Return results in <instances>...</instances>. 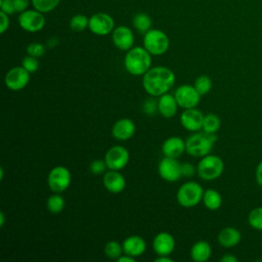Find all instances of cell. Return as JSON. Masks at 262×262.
Listing matches in <instances>:
<instances>
[{
  "label": "cell",
  "mask_w": 262,
  "mask_h": 262,
  "mask_svg": "<svg viewBox=\"0 0 262 262\" xmlns=\"http://www.w3.org/2000/svg\"><path fill=\"white\" fill-rule=\"evenodd\" d=\"M176 76L171 69L157 66L151 67L142 76V87L148 95L159 97L168 93L174 86Z\"/></svg>",
  "instance_id": "cell-1"
},
{
  "label": "cell",
  "mask_w": 262,
  "mask_h": 262,
  "mask_svg": "<svg viewBox=\"0 0 262 262\" xmlns=\"http://www.w3.org/2000/svg\"><path fill=\"white\" fill-rule=\"evenodd\" d=\"M124 68L132 76H143L151 68V54L143 46H133L126 51Z\"/></svg>",
  "instance_id": "cell-2"
},
{
  "label": "cell",
  "mask_w": 262,
  "mask_h": 262,
  "mask_svg": "<svg viewBox=\"0 0 262 262\" xmlns=\"http://www.w3.org/2000/svg\"><path fill=\"white\" fill-rule=\"evenodd\" d=\"M216 141V134L205 131L193 132L185 140L186 152L194 158H203L211 152Z\"/></svg>",
  "instance_id": "cell-3"
},
{
  "label": "cell",
  "mask_w": 262,
  "mask_h": 262,
  "mask_svg": "<svg viewBox=\"0 0 262 262\" xmlns=\"http://www.w3.org/2000/svg\"><path fill=\"white\" fill-rule=\"evenodd\" d=\"M203 186L195 181H186L180 185L176 192L177 203L186 209L198 206L204 195Z\"/></svg>",
  "instance_id": "cell-4"
},
{
  "label": "cell",
  "mask_w": 262,
  "mask_h": 262,
  "mask_svg": "<svg viewBox=\"0 0 262 262\" xmlns=\"http://www.w3.org/2000/svg\"><path fill=\"white\" fill-rule=\"evenodd\" d=\"M224 170L223 160L216 155H207L201 158L196 166L199 177L205 181H212L219 178Z\"/></svg>",
  "instance_id": "cell-5"
},
{
  "label": "cell",
  "mask_w": 262,
  "mask_h": 262,
  "mask_svg": "<svg viewBox=\"0 0 262 262\" xmlns=\"http://www.w3.org/2000/svg\"><path fill=\"white\" fill-rule=\"evenodd\" d=\"M143 47L151 55H163L170 47L169 37L159 29H150L143 35Z\"/></svg>",
  "instance_id": "cell-6"
},
{
  "label": "cell",
  "mask_w": 262,
  "mask_h": 262,
  "mask_svg": "<svg viewBox=\"0 0 262 262\" xmlns=\"http://www.w3.org/2000/svg\"><path fill=\"white\" fill-rule=\"evenodd\" d=\"M72 182V173L66 166L53 167L47 176V184L51 191L61 193L66 191Z\"/></svg>",
  "instance_id": "cell-7"
},
{
  "label": "cell",
  "mask_w": 262,
  "mask_h": 262,
  "mask_svg": "<svg viewBox=\"0 0 262 262\" xmlns=\"http://www.w3.org/2000/svg\"><path fill=\"white\" fill-rule=\"evenodd\" d=\"M44 13L37 9H27L19 13L18 25L19 27L29 33L40 32L45 27Z\"/></svg>",
  "instance_id": "cell-8"
},
{
  "label": "cell",
  "mask_w": 262,
  "mask_h": 262,
  "mask_svg": "<svg viewBox=\"0 0 262 262\" xmlns=\"http://www.w3.org/2000/svg\"><path fill=\"white\" fill-rule=\"evenodd\" d=\"M31 80V73L23 66L11 68L4 77V84L6 88L11 91H20L25 89Z\"/></svg>",
  "instance_id": "cell-9"
},
{
  "label": "cell",
  "mask_w": 262,
  "mask_h": 262,
  "mask_svg": "<svg viewBox=\"0 0 262 262\" xmlns=\"http://www.w3.org/2000/svg\"><path fill=\"white\" fill-rule=\"evenodd\" d=\"M103 159L106 163L107 169L120 171L128 165L130 161V154L125 146L114 145L106 150Z\"/></svg>",
  "instance_id": "cell-10"
},
{
  "label": "cell",
  "mask_w": 262,
  "mask_h": 262,
  "mask_svg": "<svg viewBox=\"0 0 262 262\" xmlns=\"http://www.w3.org/2000/svg\"><path fill=\"white\" fill-rule=\"evenodd\" d=\"M113 16L106 12H96L89 17V27L91 33L97 36H106L112 34L115 29Z\"/></svg>",
  "instance_id": "cell-11"
},
{
  "label": "cell",
  "mask_w": 262,
  "mask_h": 262,
  "mask_svg": "<svg viewBox=\"0 0 262 262\" xmlns=\"http://www.w3.org/2000/svg\"><path fill=\"white\" fill-rule=\"evenodd\" d=\"M174 96L178 102L179 107L186 110L196 107L201 101V94L196 91L193 85L183 84L176 88Z\"/></svg>",
  "instance_id": "cell-12"
},
{
  "label": "cell",
  "mask_w": 262,
  "mask_h": 262,
  "mask_svg": "<svg viewBox=\"0 0 262 262\" xmlns=\"http://www.w3.org/2000/svg\"><path fill=\"white\" fill-rule=\"evenodd\" d=\"M158 173L162 179L167 182L178 181L181 175V163L178 159L164 157L158 165Z\"/></svg>",
  "instance_id": "cell-13"
},
{
  "label": "cell",
  "mask_w": 262,
  "mask_h": 262,
  "mask_svg": "<svg viewBox=\"0 0 262 262\" xmlns=\"http://www.w3.org/2000/svg\"><path fill=\"white\" fill-rule=\"evenodd\" d=\"M112 41L118 49L128 51L134 46L135 38L132 30L129 27L118 26L112 32Z\"/></svg>",
  "instance_id": "cell-14"
},
{
  "label": "cell",
  "mask_w": 262,
  "mask_h": 262,
  "mask_svg": "<svg viewBox=\"0 0 262 262\" xmlns=\"http://www.w3.org/2000/svg\"><path fill=\"white\" fill-rule=\"evenodd\" d=\"M205 115L196 107L186 108L180 115L181 126L190 132H196L202 130Z\"/></svg>",
  "instance_id": "cell-15"
},
{
  "label": "cell",
  "mask_w": 262,
  "mask_h": 262,
  "mask_svg": "<svg viewBox=\"0 0 262 262\" xmlns=\"http://www.w3.org/2000/svg\"><path fill=\"white\" fill-rule=\"evenodd\" d=\"M176 242L174 236L166 231L159 232L152 239V250L158 256H170L175 250Z\"/></svg>",
  "instance_id": "cell-16"
},
{
  "label": "cell",
  "mask_w": 262,
  "mask_h": 262,
  "mask_svg": "<svg viewBox=\"0 0 262 262\" xmlns=\"http://www.w3.org/2000/svg\"><path fill=\"white\" fill-rule=\"evenodd\" d=\"M136 131L135 123L129 118H122L116 121L112 127V136L119 141H126L133 137Z\"/></svg>",
  "instance_id": "cell-17"
},
{
  "label": "cell",
  "mask_w": 262,
  "mask_h": 262,
  "mask_svg": "<svg viewBox=\"0 0 262 262\" xmlns=\"http://www.w3.org/2000/svg\"><path fill=\"white\" fill-rule=\"evenodd\" d=\"M102 184L111 193H120L126 187V179L118 170H110L102 175Z\"/></svg>",
  "instance_id": "cell-18"
},
{
  "label": "cell",
  "mask_w": 262,
  "mask_h": 262,
  "mask_svg": "<svg viewBox=\"0 0 262 262\" xmlns=\"http://www.w3.org/2000/svg\"><path fill=\"white\" fill-rule=\"evenodd\" d=\"M186 151L185 140L179 136H170L162 144V154L164 157L178 159Z\"/></svg>",
  "instance_id": "cell-19"
},
{
  "label": "cell",
  "mask_w": 262,
  "mask_h": 262,
  "mask_svg": "<svg viewBox=\"0 0 262 262\" xmlns=\"http://www.w3.org/2000/svg\"><path fill=\"white\" fill-rule=\"evenodd\" d=\"M122 245H123L124 253L129 256H132L134 258H137V257L143 255L146 250L145 239L142 236L137 235V234L127 236L123 241Z\"/></svg>",
  "instance_id": "cell-20"
},
{
  "label": "cell",
  "mask_w": 262,
  "mask_h": 262,
  "mask_svg": "<svg viewBox=\"0 0 262 262\" xmlns=\"http://www.w3.org/2000/svg\"><path fill=\"white\" fill-rule=\"evenodd\" d=\"M178 102L174 96V94H170L165 93L161 96H159L158 98V112L159 114L166 118V119H170L175 117V115L177 114L178 111Z\"/></svg>",
  "instance_id": "cell-21"
},
{
  "label": "cell",
  "mask_w": 262,
  "mask_h": 262,
  "mask_svg": "<svg viewBox=\"0 0 262 262\" xmlns=\"http://www.w3.org/2000/svg\"><path fill=\"white\" fill-rule=\"evenodd\" d=\"M242 234L239 230L232 226H226L222 228L217 236V241L222 248L231 249L239 244Z\"/></svg>",
  "instance_id": "cell-22"
},
{
  "label": "cell",
  "mask_w": 262,
  "mask_h": 262,
  "mask_svg": "<svg viewBox=\"0 0 262 262\" xmlns=\"http://www.w3.org/2000/svg\"><path fill=\"white\" fill-rule=\"evenodd\" d=\"M189 255L194 262H206L212 255V247L206 241H199L191 246Z\"/></svg>",
  "instance_id": "cell-23"
},
{
  "label": "cell",
  "mask_w": 262,
  "mask_h": 262,
  "mask_svg": "<svg viewBox=\"0 0 262 262\" xmlns=\"http://www.w3.org/2000/svg\"><path fill=\"white\" fill-rule=\"evenodd\" d=\"M204 206L210 211L218 210L222 205V196L219 191L213 188H208L204 191L203 200Z\"/></svg>",
  "instance_id": "cell-24"
},
{
  "label": "cell",
  "mask_w": 262,
  "mask_h": 262,
  "mask_svg": "<svg viewBox=\"0 0 262 262\" xmlns=\"http://www.w3.org/2000/svg\"><path fill=\"white\" fill-rule=\"evenodd\" d=\"M133 27L134 29L140 33V34H145L146 32H148L151 29L152 26V20L150 18V16L147 13L144 12H138L133 16V20H132Z\"/></svg>",
  "instance_id": "cell-25"
},
{
  "label": "cell",
  "mask_w": 262,
  "mask_h": 262,
  "mask_svg": "<svg viewBox=\"0 0 262 262\" xmlns=\"http://www.w3.org/2000/svg\"><path fill=\"white\" fill-rule=\"evenodd\" d=\"M46 208L47 210L54 215H57L59 213H61L64 208H66V200L63 199V196L58 193V192H54L53 194H51L47 201H46Z\"/></svg>",
  "instance_id": "cell-26"
},
{
  "label": "cell",
  "mask_w": 262,
  "mask_h": 262,
  "mask_svg": "<svg viewBox=\"0 0 262 262\" xmlns=\"http://www.w3.org/2000/svg\"><path fill=\"white\" fill-rule=\"evenodd\" d=\"M221 126V120L220 118L215 115V114H207L204 117V122H203V128L202 130L208 133L216 134V132L219 130Z\"/></svg>",
  "instance_id": "cell-27"
},
{
  "label": "cell",
  "mask_w": 262,
  "mask_h": 262,
  "mask_svg": "<svg viewBox=\"0 0 262 262\" xmlns=\"http://www.w3.org/2000/svg\"><path fill=\"white\" fill-rule=\"evenodd\" d=\"M103 252L107 258L117 261L124 254L123 245L117 241H110L104 245Z\"/></svg>",
  "instance_id": "cell-28"
},
{
  "label": "cell",
  "mask_w": 262,
  "mask_h": 262,
  "mask_svg": "<svg viewBox=\"0 0 262 262\" xmlns=\"http://www.w3.org/2000/svg\"><path fill=\"white\" fill-rule=\"evenodd\" d=\"M89 27V17L84 14L78 13L70 19V28L74 32H83Z\"/></svg>",
  "instance_id": "cell-29"
},
{
  "label": "cell",
  "mask_w": 262,
  "mask_h": 262,
  "mask_svg": "<svg viewBox=\"0 0 262 262\" xmlns=\"http://www.w3.org/2000/svg\"><path fill=\"white\" fill-rule=\"evenodd\" d=\"M193 86L201 95H206L211 91L213 87V82L210 77L206 75H201L194 80Z\"/></svg>",
  "instance_id": "cell-30"
},
{
  "label": "cell",
  "mask_w": 262,
  "mask_h": 262,
  "mask_svg": "<svg viewBox=\"0 0 262 262\" xmlns=\"http://www.w3.org/2000/svg\"><path fill=\"white\" fill-rule=\"evenodd\" d=\"M60 0H32L33 7L43 13L50 12L54 10L59 4Z\"/></svg>",
  "instance_id": "cell-31"
},
{
  "label": "cell",
  "mask_w": 262,
  "mask_h": 262,
  "mask_svg": "<svg viewBox=\"0 0 262 262\" xmlns=\"http://www.w3.org/2000/svg\"><path fill=\"white\" fill-rule=\"evenodd\" d=\"M248 222L253 228L262 231V207H257L249 213Z\"/></svg>",
  "instance_id": "cell-32"
},
{
  "label": "cell",
  "mask_w": 262,
  "mask_h": 262,
  "mask_svg": "<svg viewBox=\"0 0 262 262\" xmlns=\"http://www.w3.org/2000/svg\"><path fill=\"white\" fill-rule=\"evenodd\" d=\"M45 51H46L45 45L42 43H39V42H33L27 46V54L34 56V57L39 58V57L43 56Z\"/></svg>",
  "instance_id": "cell-33"
},
{
  "label": "cell",
  "mask_w": 262,
  "mask_h": 262,
  "mask_svg": "<svg viewBox=\"0 0 262 262\" xmlns=\"http://www.w3.org/2000/svg\"><path fill=\"white\" fill-rule=\"evenodd\" d=\"M20 66H23L28 72H30L31 74L35 73L38 71L40 63L38 60V57H34L31 55H27L21 59V63Z\"/></svg>",
  "instance_id": "cell-34"
},
{
  "label": "cell",
  "mask_w": 262,
  "mask_h": 262,
  "mask_svg": "<svg viewBox=\"0 0 262 262\" xmlns=\"http://www.w3.org/2000/svg\"><path fill=\"white\" fill-rule=\"evenodd\" d=\"M89 169H90V172L94 175H103L106 172L107 166H106L104 159L103 160H94L90 163Z\"/></svg>",
  "instance_id": "cell-35"
},
{
  "label": "cell",
  "mask_w": 262,
  "mask_h": 262,
  "mask_svg": "<svg viewBox=\"0 0 262 262\" xmlns=\"http://www.w3.org/2000/svg\"><path fill=\"white\" fill-rule=\"evenodd\" d=\"M142 111L146 116H154L158 112V100L154 99L152 96L145 99L142 103Z\"/></svg>",
  "instance_id": "cell-36"
},
{
  "label": "cell",
  "mask_w": 262,
  "mask_h": 262,
  "mask_svg": "<svg viewBox=\"0 0 262 262\" xmlns=\"http://www.w3.org/2000/svg\"><path fill=\"white\" fill-rule=\"evenodd\" d=\"M0 11H3L8 15H12L16 12L13 0H0Z\"/></svg>",
  "instance_id": "cell-37"
},
{
  "label": "cell",
  "mask_w": 262,
  "mask_h": 262,
  "mask_svg": "<svg viewBox=\"0 0 262 262\" xmlns=\"http://www.w3.org/2000/svg\"><path fill=\"white\" fill-rule=\"evenodd\" d=\"M196 173V168L188 162L181 163V175L182 177H192Z\"/></svg>",
  "instance_id": "cell-38"
},
{
  "label": "cell",
  "mask_w": 262,
  "mask_h": 262,
  "mask_svg": "<svg viewBox=\"0 0 262 262\" xmlns=\"http://www.w3.org/2000/svg\"><path fill=\"white\" fill-rule=\"evenodd\" d=\"M9 25H10L9 15L3 11H0V33L4 34L8 30Z\"/></svg>",
  "instance_id": "cell-39"
},
{
  "label": "cell",
  "mask_w": 262,
  "mask_h": 262,
  "mask_svg": "<svg viewBox=\"0 0 262 262\" xmlns=\"http://www.w3.org/2000/svg\"><path fill=\"white\" fill-rule=\"evenodd\" d=\"M13 2H14L16 12L20 13L28 9L30 2H32V0H13Z\"/></svg>",
  "instance_id": "cell-40"
},
{
  "label": "cell",
  "mask_w": 262,
  "mask_h": 262,
  "mask_svg": "<svg viewBox=\"0 0 262 262\" xmlns=\"http://www.w3.org/2000/svg\"><path fill=\"white\" fill-rule=\"evenodd\" d=\"M255 178H256V182L258 183V185L262 187V161L256 167Z\"/></svg>",
  "instance_id": "cell-41"
},
{
  "label": "cell",
  "mask_w": 262,
  "mask_h": 262,
  "mask_svg": "<svg viewBox=\"0 0 262 262\" xmlns=\"http://www.w3.org/2000/svg\"><path fill=\"white\" fill-rule=\"evenodd\" d=\"M220 262H237V258L232 254H225L221 257Z\"/></svg>",
  "instance_id": "cell-42"
},
{
  "label": "cell",
  "mask_w": 262,
  "mask_h": 262,
  "mask_svg": "<svg viewBox=\"0 0 262 262\" xmlns=\"http://www.w3.org/2000/svg\"><path fill=\"white\" fill-rule=\"evenodd\" d=\"M135 260H136V258H134V257H132V256H129V255H127V254H123L118 260H117V262H135Z\"/></svg>",
  "instance_id": "cell-43"
},
{
  "label": "cell",
  "mask_w": 262,
  "mask_h": 262,
  "mask_svg": "<svg viewBox=\"0 0 262 262\" xmlns=\"http://www.w3.org/2000/svg\"><path fill=\"white\" fill-rule=\"evenodd\" d=\"M155 262H173V259L170 256L164 255V256H158L155 259Z\"/></svg>",
  "instance_id": "cell-44"
},
{
  "label": "cell",
  "mask_w": 262,
  "mask_h": 262,
  "mask_svg": "<svg viewBox=\"0 0 262 262\" xmlns=\"http://www.w3.org/2000/svg\"><path fill=\"white\" fill-rule=\"evenodd\" d=\"M4 223H5V215H4V212H1L0 213V226L3 227Z\"/></svg>",
  "instance_id": "cell-45"
}]
</instances>
